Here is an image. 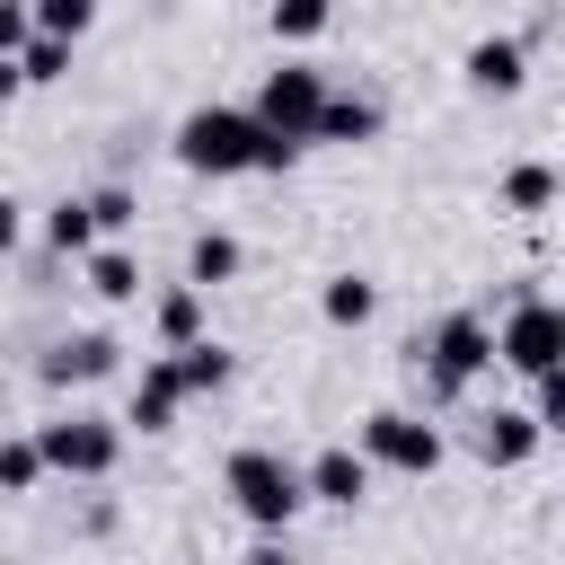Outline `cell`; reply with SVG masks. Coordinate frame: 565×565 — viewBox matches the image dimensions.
I'll use <instances>...</instances> for the list:
<instances>
[{
  "mask_svg": "<svg viewBox=\"0 0 565 565\" xmlns=\"http://www.w3.org/2000/svg\"><path fill=\"white\" fill-rule=\"evenodd\" d=\"M238 265H247V247H238L230 230H203V238L185 247V282H194V291H221V282H238Z\"/></svg>",
  "mask_w": 565,
  "mask_h": 565,
  "instance_id": "cell-14",
  "label": "cell"
},
{
  "mask_svg": "<svg viewBox=\"0 0 565 565\" xmlns=\"http://www.w3.org/2000/svg\"><path fill=\"white\" fill-rule=\"evenodd\" d=\"M177 406H185V371H177V353H150V362H141V380H132V406H124V424H141V433H168V424H177Z\"/></svg>",
  "mask_w": 565,
  "mask_h": 565,
  "instance_id": "cell-11",
  "label": "cell"
},
{
  "mask_svg": "<svg viewBox=\"0 0 565 565\" xmlns=\"http://www.w3.org/2000/svg\"><path fill=\"white\" fill-rule=\"evenodd\" d=\"M18 71H26V88H53V79L71 71V35H26V53H18Z\"/></svg>",
  "mask_w": 565,
  "mask_h": 565,
  "instance_id": "cell-23",
  "label": "cell"
},
{
  "mask_svg": "<svg viewBox=\"0 0 565 565\" xmlns=\"http://www.w3.org/2000/svg\"><path fill=\"white\" fill-rule=\"evenodd\" d=\"M256 141H265V124L247 106H194L168 132V150H177L185 177H256Z\"/></svg>",
  "mask_w": 565,
  "mask_h": 565,
  "instance_id": "cell-3",
  "label": "cell"
},
{
  "mask_svg": "<svg viewBox=\"0 0 565 565\" xmlns=\"http://www.w3.org/2000/svg\"><path fill=\"white\" fill-rule=\"evenodd\" d=\"M115 371H124V344H115L106 327H79V335L44 344V362H35L44 388H97V380H115Z\"/></svg>",
  "mask_w": 565,
  "mask_h": 565,
  "instance_id": "cell-8",
  "label": "cell"
},
{
  "mask_svg": "<svg viewBox=\"0 0 565 565\" xmlns=\"http://www.w3.org/2000/svg\"><path fill=\"white\" fill-rule=\"evenodd\" d=\"M150 327H159V344H168V353H185V344L203 335V291H194V282H177V291H159V309H150Z\"/></svg>",
  "mask_w": 565,
  "mask_h": 565,
  "instance_id": "cell-19",
  "label": "cell"
},
{
  "mask_svg": "<svg viewBox=\"0 0 565 565\" xmlns=\"http://www.w3.org/2000/svg\"><path fill=\"white\" fill-rule=\"evenodd\" d=\"M265 26H274V44H318L335 26V0H274Z\"/></svg>",
  "mask_w": 565,
  "mask_h": 565,
  "instance_id": "cell-21",
  "label": "cell"
},
{
  "mask_svg": "<svg viewBox=\"0 0 565 565\" xmlns=\"http://www.w3.org/2000/svg\"><path fill=\"white\" fill-rule=\"evenodd\" d=\"M371 468H397V477H433L441 468V424L433 415H406V406H380V415H362V441H353Z\"/></svg>",
  "mask_w": 565,
  "mask_h": 565,
  "instance_id": "cell-6",
  "label": "cell"
},
{
  "mask_svg": "<svg viewBox=\"0 0 565 565\" xmlns=\"http://www.w3.org/2000/svg\"><path fill=\"white\" fill-rule=\"evenodd\" d=\"M300 150H309V141H291V132H265V141H256V177H291V168H300Z\"/></svg>",
  "mask_w": 565,
  "mask_h": 565,
  "instance_id": "cell-27",
  "label": "cell"
},
{
  "mask_svg": "<svg viewBox=\"0 0 565 565\" xmlns=\"http://www.w3.org/2000/svg\"><path fill=\"white\" fill-rule=\"evenodd\" d=\"M177 371H185V397H212V388H230V380H238V353H221L212 335H194V344L177 353Z\"/></svg>",
  "mask_w": 565,
  "mask_h": 565,
  "instance_id": "cell-20",
  "label": "cell"
},
{
  "mask_svg": "<svg viewBox=\"0 0 565 565\" xmlns=\"http://www.w3.org/2000/svg\"><path fill=\"white\" fill-rule=\"evenodd\" d=\"M53 468H44V450H35V433H9L0 441V494H35Z\"/></svg>",
  "mask_w": 565,
  "mask_h": 565,
  "instance_id": "cell-22",
  "label": "cell"
},
{
  "mask_svg": "<svg viewBox=\"0 0 565 565\" xmlns=\"http://www.w3.org/2000/svg\"><path fill=\"white\" fill-rule=\"evenodd\" d=\"M459 79H468L477 97H521V79H530V44H521V35H477V44L459 53Z\"/></svg>",
  "mask_w": 565,
  "mask_h": 565,
  "instance_id": "cell-10",
  "label": "cell"
},
{
  "mask_svg": "<svg viewBox=\"0 0 565 565\" xmlns=\"http://www.w3.org/2000/svg\"><path fill=\"white\" fill-rule=\"evenodd\" d=\"M318 106H327V71L318 62H274L265 79H256V124L265 132H291V141H309V124H318Z\"/></svg>",
  "mask_w": 565,
  "mask_h": 565,
  "instance_id": "cell-7",
  "label": "cell"
},
{
  "mask_svg": "<svg viewBox=\"0 0 565 565\" xmlns=\"http://www.w3.org/2000/svg\"><path fill=\"white\" fill-rule=\"evenodd\" d=\"M530 388H539V397H530V415H539V433H547V441H565V362H556V371H539Z\"/></svg>",
  "mask_w": 565,
  "mask_h": 565,
  "instance_id": "cell-26",
  "label": "cell"
},
{
  "mask_svg": "<svg viewBox=\"0 0 565 565\" xmlns=\"http://www.w3.org/2000/svg\"><path fill=\"white\" fill-rule=\"evenodd\" d=\"M44 247H53V256H71V265H79V256L97 247V221H88V194H62V203L44 212Z\"/></svg>",
  "mask_w": 565,
  "mask_h": 565,
  "instance_id": "cell-18",
  "label": "cell"
},
{
  "mask_svg": "<svg viewBox=\"0 0 565 565\" xmlns=\"http://www.w3.org/2000/svg\"><path fill=\"white\" fill-rule=\"evenodd\" d=\"M26 9H35V35H71V44L97 26V0H26Z\"/></svg>",
  "mask_w": 565,
  "mask_h": 565,
  "instance_id": "cell-24",
  "label": "cell"
},
{
  "mask_svg": "<svg viewBox=\"0 0 565 565\" xmlns=\"http://www.w3.org/2000/svg\"><path fill=\"white\" fill-rule=\"evenodd\" d=\"M494 194H503V212H547V203H556V194H565V177H556V168H547V159H512V168H503V185H494Z\"/></svg>",
  "mask_w": 565,
  "mask_h": 565,
  "instance_id": "cell-16",
  "label": "cell"
},
{
  "mask_svg": "<svg viewBox=\"0 0 565 565\" xmlns=\"http://www.w3.org/2000/svg\"><path fill=\"white\" fill-rule=\"evenodd\" d=\"M18 88H26V71H18V53H0V106H9Z\"/></svg>",
  "mask_w": 565,
  "mask_h": 565,
  "instance_id": "cell-30",
  "label": "cell"
},
{
  "mask_svg": "<svg viewBox=\"0 0 565 565\" xmlns=\"http://www.w3.org/2000/svg\"><path fill=\"white\" fill-rule=\"evenodd\" d=\"M0 503H9V494H0Z\"/></svg>",
  "mask_w": 565,
  "mask_h": 565,
  "instance_id": "cell-32",
  "label": "cell"
},
{
  "mask_svg": "<svg viewBox=\"0 0 565 565\" xmlns=\"http://www.w3.org/2000/svg\"><path fill=\"white\" fill-rule=\"evenodd\" d=\"M35 450H44L53 477L97 486V477H115V459H124V424H106V415H53V424H35Z\"/></svg>",
  "mask_w": 565,
  "mask_h": 565,
  "instance_id": "cell-5",
  "label": "cell"
},
{
  "mask_svg": "<svg viewBox=\"0 0 565 565\" xmlns=\"http://www.w3.org/2000/svg\"><path fill=\"white\" fill-rule=\"evenodd\" d=\"M371 309H380V282L371 274H327V291H318V318L327 327H371Z\"/></svg>",
  "mask_w": 565,
  "mask_h": 565,
  "instance_id": "cell-17",
  "label": "cell"
},
{
  "mask_svg": "<svg viewBox=\"0 0 565 565\" xmlns=\"http://www.w3.org/2000/svg\"><path fill=\"white\" fill-rule=\"evenodd\" d=\"M238 565H291V547H282V539H256V547H247Z\"/></svg>",
  "mask_w": 565,
  "mask_h": 565,
  "instance_id": "cell-29",
  "label": "cell"
},
{
  "mask_svg": "<svg viewBox=\"0 0 565 565\" xmlns=\"http://www.w3.org/2000/svg\"><path fill=\"white\" fill-rule=\"evenodd\" d=\"M362 150V141H380V106L371 97H335L327 88V106H318V124H309V150Z\"/></svg>",
  "mask_w": 565,
  "mask_h": 565,
  "instance_id": "cell-13",
  "label": "cell"
},
{
  "mask_svg": "<svg viewBox=\"0 0 565 565\" xmlns=\"http://www.w3.org/2000/svg\"><path fill=\"white\" fill-rule=\"evenodd\" d=\"M221 494L238 503V521H247L256 539H282V530L309 512V486H300V468H291L282 450H265V441L230 450V468H221Z\"/></svg>",
  "mask_w": 565,
  "mask_h": 565,
  "instance_id": "cell-2",
  "label": "cell"
},
{
  "mask_svg": "<svg viewBox=\"0 0 565 565\" xmlns=\"http://www.w3.org/2000/svg\"><path fill=\"white\" fill-rule=\"evenodd\" d=\"M79 274H88V291H97L106 309L141 300V256H124V247H88V256H79Z\"/></svg>",
  "mask_w": 565,
  "mask_h": 565,
  "instance_id": "cell-15",
  "label": "cell"
},
{
  "mask_svg": "<svg viewBox=\"0 0 565 565\" xmlns=\"http://www.w3.org/2000/svg\"><path fill=\"white\" fill-rule=\"evenodd\" d=\"M539 441H547V433H539L530 406H494V415L477 424V459H486V468H530Z\"/></svg>",
  "mask_w": 565,
  "mask_h": 565,
  "instance_id": "cell-12",
  "label": "cell"
},
{
  "mask_svg": "<svg viewBox=\"0 0 565 565\" xmlns=\"http://www.w3.org/2000/svg\"><path fill=\"white\" fill-rule=\"evenodd\" d=\"M9 247H18V203L0 194V256H9Z\"/></svg>",
  "mask_w": 565,
  "mask_h": 565,
  "instance_id": "cell-31",
  "label": "cell"
},
{
  "mask_svg": "<svg viewBox=\"0 0 565 565\" xmlns=\"http://www.w3.org/2000/svg\"><path fill=\"white\" fill-rule=\"evenodd\" d=\"M371 477H380V468H371V459H362L353 441H327V450H318V459L300 468V486H309V503H327V512H353V503L371 494Z\"/></svg>",
  "mask_w": 565,
  "mask_h": 565,
  "instance_id": "cell-9",
  "label": "cell"
},
{
  "mask_svg": "<svg viewBox=\"0 0 565 565\" xmlns=\"http://www.w3.org/2000/svg\"><path fill=\"white\" fill-rule=\"evenodd\" d=\"M494 362L521 371V380L556 371V362H565V300H547V291H512V309H503V327H494Z\"/></svg>",
  "mask_w": 565,
  "mask_h": 565,
  "instance_id": "cell-4",
  "label": "cell"
},
{
  "mask_svg": "<svg viewBox=\"0 0 565 565\" xmlns=\"http://www.w3.org/2000/svg\"><path fill=\"white\" fill-rule=\"evenodd\" d=\"M26 35H35V9L26 0H0V53H26Z\"/></svg>",
  "mask_w": 565,
  "mask_h": 565,
  "instance_id": "cell-28",
  "label": "cell"
},
{
  "mask_svg": "<svg viewBox=\"0 0 565 565\" xmlns=\"http://www.w3.org/2000/svg\"><path fill=\"white\" fill-rule=\"evenodd\" d=\"M486 371H494V318H486V309H441V318L415 335V380H424L433 406H459Z\"/></svg>",
  "mask_w": 565,
  "mask_h": 565,
  "instance_id": "cell-1",
  "label": "cell"
},
{
  "mask_svg": "<svg viewBox=\"0 0 565 565\" xmlns=\"http://www.w3.org/2000/svg\"><path fill=\"white\" fill-rule=\"evenodd\" d=\"M132 212H141V194H132L124 177H106V185L88 194V221H97V230H132Z\"/></svg>",
  "mask_w": 565,
  "mask_h": 565,
  "instance_id": "cell-25",
  "label": "cell"
}]
</instances>
